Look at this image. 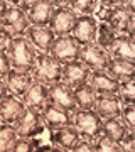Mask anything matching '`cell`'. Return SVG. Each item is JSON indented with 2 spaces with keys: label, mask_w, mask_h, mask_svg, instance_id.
<instances>
[{
  "label": "cell",
  "mask_w": 135,
  "mask_h": 152,
  "mask_svg": "<svg viewBox=\"0 0 135 152\" xmlns=\"http://www.w3.org/2000/svg\"><path fill=\"white\" fill-rule=\"evenodd\" d=\"M41 118H42L44 127H46L49 132L73 125V113L64 112V110L58 108V107H54V105H51V103H47L42 110H41Z\"/></svg>",
  "instance_id": "obj_12"
},
{
  "label": "cell",
  "mask_w": 135,
  "mask_h": 152,
  "mask_svg": "<svg viewBox=\"0 0 135 152\" xmlns=\"http://www.w3.org/2000/svg\"><path fill=\"white\" fill-rule=\"evenodd\" d=\"M39 145H42V140L36 137V139H17L15 144L12 145L10 152H34Z\"/></svg>",
  "instance_id": "obj_31"
},
{
  "label": "cell",
  "mask_w": 135,
  "mask_h": 152,
  "mask_svg": "<svg viewBox=\"0 0 135 152\" xmlns=\"http://www.w3.org/2000/svg\"><path fill=\"white\" fill-rule=\"evenodd\" d=\"M71 152H96V151H95L93 142L85 140V139H80V140H78V144L71 149Z\"/></svg>",
  "instance_id": "obj_35"
},
{
  "label": "cell",
  "mask_w": 135,
  "mask_h": 152,
  "mask_svg": "<svg viewBox=\"0 0 135 152\" xmlns=\"http://www.w3.org/2000/svg\"><path fill=\"white\" fill-rule=\"evenodd\" d=\"M103 10L96 17V20L105 22L107 26L113 29L117 36H130L135 39V15L127 12L122 7L113 5H101Z\"/></svg>",
  "instance_id": "obj_1"
},
{
  "label": "cell",
  "mask_w": 135,
  "mask_h": 152,
  "mask_svg": "<svg viewBox=\"0 0 135 152\" xmlns=\"http://www.w3.org/2000/svg\"><path fill=\"white\" fill-rule=\"evenodd\" d=\"M0 127H2V122H0Z\"/></svg>",
  "instance_id": "obj_41"
},
{
  "label": "cell",
  "mask_w": 135,
  "mask_h": 152,
  "mask_svg": "<svg viewBox=\"0 0 135 152\" xmlns=\"http://www.w3.org/2000/svg\"><path fill=\"white\" fill-rule=\"evenodd\" d=\"M49 140H51V145L71 152V149L80 140V135H78L74 127L69 125V127H64V129H58V130L49 132Z\"/></svg>",
  "instance_id": "obj_21"
},
{
  "label": "cell",
  "mask_w": 135,
  "mask_h": 152,
  "mask_svg": "<svg viewBox=\"0 0 135 152\" xmlns=\"http://www.w3.org/2000/svg\"><path fill=\"white\" fill-rule=\"evenodd\" d=\"M47 152H68V151H63L59 147H54V145H49V151Z\"/></svg>",
  "instance_id": "obj_40"
},
{
  "label": "cell",
  "mask_w": 135,
  "mask_h": 152,
  "mask_svg": "<svg viewBox=\"0 0 135 152\" xmlns=\"http://www.w3.org/2000/svg\"><path fill=\"white\" fill-rule=\"evenodd\" d=\"M93 145H95V151L96 152H123L120 142H115L105 135L98 137L96 140L93 142Z\"/></svg>",
  "instance_id": "obj_30"
},
{
  "label": "cell",
  "mask_w": 135,
  "mask_h": 152,
  "mask_svg": "<svg viewBox=\"0 0 135 152\" xmlns=\"http://www.w3.org/2000/svg\"><path fill=\"white\" fill-rule=\"evenodd\" d=\"M127 132H128V129L122 124V120H120L118 117L103 120L101 135L108 137V139H112V140H115V142H120L125 137V134H127Z\"/></svg>",
  "instance_id": "obj_26"
},
{
  "label": "cell",
  "mask_w": 135,
  "mask_h": 152,
  "mask_svg": "<svg viewBox=\"0 0 135 152\" xmlns=\"http://www.w3.org/2000/svg\"><path fill=\"white\" fill-rule=\"evenodd\" d=\"M31 75H32L34 81L51 86V85L63 81V64L58 63L49 53H37L36 66L31 71Z\"/></svg>",
  "instance_id": "obj_3"
},
{
  "label": "cell",
  "mask_w": 135,
  "mask_h": 152,
  "mask_svg": "<svg viewBox=\"0 0 135 152\" xmlns=\"http://www.w3.org/2000/svg\"><path fill=\"white\" fill-rule=\"evenodd\" d=\"M107 73L117 81H132L135 80V63L120 59H110L107 66Z\"/></svg>",
  "instance_id": "obj_23"
},
{
  "label": "cell",
  "mask_w": 135,
  "mask_h": 152,
  "mask_svg": "<svg viewBox=\"0 0 135 152\" xmlns=\"http://www.w3.org/2000/svg\"><path fill=\"white\" fill-rule=\"evenodd\" d=\"M24 110H26V105L22 103L20 98L7 95L5 100L0 103V122L5 125H14Z\"/></svg>",
  "instance_id": "obj_19"
},
{
  "label": "cell",
  "mask_w": 135,
  "mask_h": 152,
  "mask_svg": "<svg viewBox=\"0 0 135 152\" xmlns=\"http://www.w3.org/2000/svg\"><path fill=\"white\" fill-rule=\"evenodd\" d=\"M53 31L49 27H34L29 26V29L26 31V39L34 46V49L37 53H49V49L54 42Z\"/></svg>",
  "instance_id": "obj_18"
},
{
  "label": "cell",
  "mask_w": 135,
  "mask_h": 152,
  "mask_svg": "<svg viewBox=\"0 0 135 152\" xmlns=\"http://www.w3.org/2000/svg\"><path fill=\"white\" fill-rule=\"evenodd\" d=\"M76 17L78 15L66 5V0H54V10L51 14L49 29L53 31V34L56 37L71 36Z\"/></svg>",
  "instance_id": "obj_5"
},
{
  "label": "cell",
  "mask_w": 135,
  "mask_h": 152,
  "mask_svg": "<svg viewBox=\"0 0 135 152\" xmlns=\"http://www.w3.org/2000/svg\"><path fill=\"white\" fill-rule=\"evenodd\" d=\"M118 118L128 130L135 132V105H122Z\"/></svg>",
  "instance_id": "obj_32"
},
{
  "label": "cell",
  "mask_w": 135,
  "mask_h": 152,
  "mask_svg": "<svg viewBox=\"0 0 135 152\" xmlns=\"http://www.w3.org/2000/svg\"><path fill=\"white\" fill-rule=\"evenodd\" d=\"M17 139L19 137H17L14 127L2 124V127H0V152H10L12 145L15 144Z\"/></svg>",
  "instance_id": "obj_29"
},
{
  "label": "cell",
  "mask_w": 135,
  "mask_h": 152,
  "mask_svg": "<svg viewBox=\"0 0 135 152\" xmlns=\"http://www.w3.org/2000/svg\"><path fill=\"white\" fill-rule=\"evenodd\" d=\"M47 103L64 110V112H69V113H74L78 110L74 96H73V90L63 81L47 86Z\"/></svg>",
  "instance_id": "obj_8"
},
{
  "label": "cell",
  "mask_w": 135,
  "mask_h": 152,
  "mask_svg": "<svg viewBox=\"0 0 135 152\" xmlns=\"http://www.w3.org/2000/svg\"><path fill=\"white\" fill-rule=\"evenodd\" d=\"M9 95V91H7V86H5V81L4 80H0V103L5 100V96Z\"/></svg>",
  "instance_id": "obj_37"
},
{
  "label": "cell",
  "mask_w": 135,
  "mask_h": 152,
  "mask_svg": "<svg viewBox=\"0 0 135 152\" xmlns=\"http://www.w3.org/2000/svg\"><path fill=\"white\" fill-rule=\"evenodd\" d=\"M117 34L113 32V29L107 26L105 22L98 20V27H96V37H95V44L98 48H101L103 51H108V48L112 46V42L115 41Z\"/></svg>",
  "instance_id": "obj_27"
},
{
  "label": "cell",
  "mask_w": 135,
  "mask_h": 152,
  "mask_svg": "<svg viewBox=\"0 0 135 152\" xmlns=\"http://www.w3.org/2000/svg\"><path fill=\"white\" fill-rule=\"evenodd\" d=\"M88 83L98 96L100 95L101 96H113V95H117L120 86V83L117 80H113L107 71H91L90 78H88Z\"/></svg>",
  "instance_id": "obj_15"
},
{
  "label": "cell",
  "mask_w": 135,
  "mask_h": 152,
  "mask_svg": "<svg viewBox=\"0 0 135 152\" xmlns=\"http://www.w3.org/2000/svg\"><path fill=\"white\" fill-rule=\"evenodd\" d=\"M54 10V0H32L27 10V20L34 27H49L51 14Z\"/></svg>",
  "instance_id": "obj_13"
},
{
  "label": "cell",
  "mask_w": 135,
  "mask_h": 152,
  "mask_svg": "<svg viewBox=\"0 0 135 152\" xmlns=\"http://www.w3.org/2000/svg\"><path fill=\"white\" fill-rule=\"evenodd\" d=\"M12 36L9 31H5L4 27H0V53H9V49H10V44H12Z\"/></svg>",
  "instance_id": "obj_33"
},
{
  "label": "cell",
  "mask_w": 135,
  "mask_h": 152,
  "mask_svg": "<svg viewBox=\"0 0 135 152\" xmlns=\"http://www.w3.org/2000/svg\"><path fill=\"white\" fill-rule=\"evenodd\" d=\"M20 100L27 108L41 112L47 105V86L42 85V83H39V81H34Z\"/></svg>",
  "instance_id": "obj_20"
},
{
  "label": "cell",
  "mask_w": 135,
  "mask_h": 152,
  "mask_svg": "<svg viewBox=\"0 0 135 152\" xmlns=\"http://www.w3.org/2000/svg\"><path fill=\"white\" fill-rule=\"evenodd\" d=\"M9 61H10L12 69L15 71H27L31 73L36 66V58H37V51L34 49V46L26 39V36L22 37H14L9 49Z\"/></svg>",
  "instance_id": "obj_2"
},
{
  "label": "cell",
  "mask_w": 135,
  "mask_h": 152,
  "mask_svg": "<svg viewBox=\"0 0 135 152\" xmlns=\"http://www.w3.org/2000/svg\"><path fill=\"white\" fill-rule=\"evenodd\" d=\"M80 48L81 46L71 36H61V37H54V42L49 49V54L58 63L66 64V63H71V61H78Z\"/></svg>",
  "instance_id": "obj_7"
},
{
  "label": "cell",
  "mask_w": 135,
  "mask_h": 152,
  "mask_svg": "<svg viewBox=\"0 0 135 152\" xmlns=\"http://www.w3.org/2000/svg\"><path fill=\"white\" fill-rule=\"evenodd\" d=\"M120 145H122L123 152H135V132H127L125 137L120 140Z\"/></svg>",
  "instance_id": "obj_34"
},
{
  "label": "cell",
  "mask_w": 135,
  "mask_h": 152,
  "mask_svg": "<svg viewBox=\"0 0 135 152\" xmlns=\"http://www.w3.org/2000/svg\"><path fill=\"white\" fill-rule=\"evenodd\" d=\"M7 9H9V2L7 0H0V22H2V17L5 15Z\"/></svg>",
  "instance_id": "obj_38"
},
{
  "label": "cell",
  "mask_w": 135,
  "mask_h": 152,
  "mask_svg": "<svg viewBox=\"0 0 135 152\" xmlns=\"http://www.w3.org/2000/svg\"><path fill=\"white\" fill-rule=\"evenodd\" d=\"M73 127L76 129L80 139L95 142L101 135L103 120L95 113V110H76L73 113Z\"/></svg>",
  "instance_id": "obj_4"
},
{
  "label": "cell",
  "mask_w": 135,
  "mask_h": 152,
  "mask_svg": "<svg viewBox=\"0 0 135 152\" xmlns=\"http://www.w3.org/2000/svg\"><path fill=\"white\" fill-rule=\"evenodd\" d=\"M96 27H98V20L95 17L78 15L74 20V26H73V31H71V37L74 39L80 46L95 44Z\"/></svg>",
  "instance_id": "obj_10"
},
{
  "label": "cell",
  "mask_w": 135,
  "mask_h": 152,
  "mask_svg": "<svg viewBox=\"0 0 135 152\" xmlns=\"http://www.w3.org/2000/svg\"><path fill=\"white\" fill-rule=\"evenodd\" d=\"M10 69L12 66H10V61H9V56L5 53H0V80H4Z\"/></svg>",
  "instance_id": "obj_36"
},
{
  "label": "cell",
  "mask_w": 135,
  "mask_h": 152,
  "mask_svg": "<svg viewBox=\"0 0 135 152\" xmlns=\"http://www.w3.org/2000/svg\"><path fill=\"white\" fill-rule=\"evenodd\" d=\"M12 127L19 139H36V137H41L46 130L42 118H41V112L27 108V107Z\"/></svg>",
  "instance_id": "obj_6"
},
{
  "label": "cell",
  "mask_w": 135,
  "mask_h": 152,
  "mask_svg": "<svg viewBox=\"0 0 135 152\" xmlns=\"http://www.w3.org/2000/svg\"><path fill=\"white\" fill-rule=\"evenodd\" d=\"M47 151H49V145H44V144H42V145H39L34 152H47Z\"/></svg>",
  "instance_id": "obj_39"
},
{
  "label": "cell",
  "mask_w": 135,
  "mask_h": 152,
  "mask_svg": "<svg viewBox=\"0 0 135 152\" xmlns=\"http://www.w3.org/2000/svg\"><path fill=\"white\" fill-rule=\"evenodd\" d=\"M135 39L130 36H117L112 46L108 48V56L110 59H120V61H128L135 63V49H134Z\"/></svg>",
  "instance_id": "obj_16"
},
{
  "label": "cell",
  "mask_w": 135,
  "mask_h": 152,
  "mask_svg": "<svg viewBox=\"0 0 135 152\" xmlns=\"http://www.w3.org/2000/svg\"><path fill=\"white\" fill-rule=\"evenodd\" d=\"M78 61H81L90 71H107L110 56L107 51L98 48L96 44H86V46L80 48Z\"/></svg>",
  "instance_id": "obj_9"
},
{
  "label": "cell",
  "mask_w": 135,
  "mask_h": 152,
  "mask_svg": "<svg viewBox=\"0 0 135 152\" xmlns=\"http://www.w3.org/2000/svg\"><path fill=\"white\" fill-rule=\"evenodd\" d=\"M73 96H74L78 110H93L95 102H96V93L90 86V83H81L76 88H73Z\"/></svg>",
  "instance_id": "obj_24"
},
{
  "label": "cell",
  "mask_w": 135,
  "mask_h": 152,
  "mask_svg": "<svg viewBox=\"0 0 135 152\" xmlns=\"http://www.w3.org/2000/svg\"><path fill=\"white\" fill-rule=\"evenodd\" d=\"M90 73L91 71L88 69L81 61L66 63V64H63V83L73 90L81 83H86L88 78H90Z\"/></svg>",
  "instance_id": "obj_17"
},
{
  "label": "cell",
  "mask_w": 135,
  "mask_h": 152,
  "mask_svg": "<svg viewBox=\"0 0 135 152\" xmlns=\"http://www.w3.org/2000/svg\"><path fill=\"white\" fill-rule=\"evenodd\" d=\"M29 20H27V15L20 9L10 5L9 4V9H7L5 15L2 17V22H0V27H4L5 31L14 36V37H22L26 36V31L29 29Z\"/></svg>",
  "instance_id": "obj_11"
},
{
  "label": "cell",
  "mask_w": 135,
  "mask_h": 152,
  "mask_svg": "<svg viewBox=\"0 0 135 152\" xmlns=\"http://www.w3.org/2000/svg\"><path fill=\"white\" fill-rule=\"evenodd\" d=\"M95 113L100 117L101 120L107 118H115L120 115V110H122V103L120 100L117 98V95L113 96H96V102H95Z\"/></svg>",
  "instance_id": "obj_22"
},
{
  "label": "cell",
  "mask_w": 135,
  "mask_h": 152,
  "mask_svg": "<svg viewBox=\"0 0 135 152\" xmlns=\"http://www.w3.org/2000/svg\"><path fill=\"white\" fill-rule=\"evenodd\" d=\"M5 81V86H7V91L9 95H14L17 98H22L26 95V91L31 88V85L34 83V78L31 73L27 71H15V69H10L9 75L4 78Z\"/></svg>",
  "instance_id": "obj_14"
},
{
  "label": "cell",
  "mask_w": 135,
  "mask_h": 152,
  "mask_svg": "<svg viewBox=\"0 0 135 152\" xmlns=\"http://www.w3.org/2000/svg\"><path fill=\"white\" fill-rule=\"evenodd\" d=\"M66 5L74 12L76 15H90L96 19L103 10L101 0H66Z\"/></svg>",
  "instance_id": "obj_25"
},
{
  "label": "cell",
  "mask_w": 135,
  "mask_h": 152,
  "mask_svg": "<svg viewBox=\"0 0 135 152\" xmlns=\"http://www.w3.org/2000/svg\"><path fill=\"white\" fill-rule=\"evenodd\" d=\"M117 98L122 105H135V80L132 81H120Z\"/></svg>",
  "instance_id": "obj_28"
}]
</instances>
